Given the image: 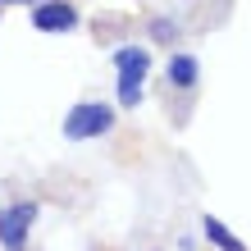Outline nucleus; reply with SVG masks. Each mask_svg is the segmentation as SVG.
Returning <instances> with one entry per match:
<instances>
[{"label":"nucleus","mask_w":251,"mask_h":251,"mask_svg":"<svg viewBox=\"0 0 251 251\" xmlns=\"http://www.w3.org/2000/svg\"><path fill=\"white\" fill-rule=\"evenodd\" d=\"M114 69H119V82H114L119 105L124 110L142 105V82H146V73H151V55H146L142 46H119L114 50Z\"/></svg>","instance_id":"obj_1"},{"label":"nucleus","mask_w":251,"mask_h":251,"mask_svg":"<svg viewBox=\"0 0 251 251\" xmlns=\"http://www.w3.org/2000/svg\"><path fill=\"white\" fill-rule=\"evenodd\" d=\"M114 105H105V100H82V105L69 110L64 119V137L69 142H92V137H105V132L114 128Z\"/></svg>","instance_id":"obj_2"},{"label":"nucleus","mask_w":251,"mask_h":251,"mask_svg":"<svg viewBox=\"0 0 251 251\" xmlns=\"http://www.w3.org/2000/svg\"><path fill=\"white\" fill-rule=\"evenodd\" d=\"M37 224V201H14L0 210V247L5 251H23L27 247V228Z\"/></svg>","instance_id":"obj_3"},{"label":"nucleus","mask_w":251,"mask_h":251,"mask_svg":"<svg viewBox=\"0 0 251 251\" xmlns=\"http://www.w3.org/2000/svg\"><path fill=\"white\" fill-rule=\"evenodd\" d=\"M32 27L37 32H73L78 27V9L64 0H37L32 5Z\"/></svg>","instance_id":"obj_4"},{"label":"nucleus","mask_w":251,"mask_h":251,"mask_svg":"<svg viewBox=\"0 0 251 251\" xmlns=\"http://www.w3.org/2000/svg\"><path fill=\"white\" fill-rule=\"evenodd\" d=\"M165 78H169V87H178V92H192L197 78H201V60L197 55H174L169 69H165Z\"/></svg>","instance_id":"obj_5"},{"label":"nucleus","mask_w":251,"mask_h":251,"mask_svg":"<svg viewBox=\"0 0 251 251\" xmlns=\"http://www.w3.org/2000/svg\"><path fill=\"white\" fill-rule=\"evenodd\" d=\"M201 228H205V238H210L219 251H247V242L238 238V233H233L228 224H224V219H215V215H205L201 219Z\"/></svg>","instance_id":"obj_6"},{"label":"nucleus","mask_w":251,"mask_h":251,"mask_svg":"<svg viewBox=\"0 0 251 251\" xmlns=\"http://www.w3.org/2000/svg\"><path fill=\"white\" fill-rule=\"evenodd\" d=\"M174 32H178V23H174V19H155L151 23V37L155 41H174Z\"/></svg>","instance_id":"obj_7"},{"label":"nucleus","mask_w":251,"mask_h":251,"mask_svg":"<svg viewBox=\"0 0 251 251\" xmlns=\"http://www.w3.org/2000/svg\"><path fill=\"white\" fill-rule=\"evenodd\" d=\"M0 5H37V0H0Z\"/></svg>","instance_id":"obj_8"},{"label":"nucleus","mask_w":251,"mask_h":251,"mask_svg":"<svg viewBox=\"0 0 251 251\" xmlns=\"http://www.w3.org/2000/svg\"><path fill=\"white\" fill-rule=\"evenodd\" d=\"M0 9H5V5H0Z\"/></svg>","instance_id":"obj_9"}]
</instances>
